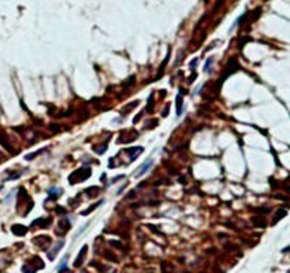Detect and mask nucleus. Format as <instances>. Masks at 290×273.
Listing matches in <instances>:
<instances>
[{"label":"nucleus","instance_id":"obj_14","mask_svg":"<svg viewBox=\"0 0 290 273\" xmlns=\"http://www.w3.org/2000/svg\"><path fill=\"white\" fill-rule=\"evenodd\" d=\"M23 272H24V273H36V269L29 268L27 265H24V266H23Z\"/></svg>","mask_w":290,"mask_h":273},{"label":"nucleus","instance_id":"obj_2","mask_svg":"<svg viewBox=\"0 0 290 273\" xmlns=\"http://www.w3.org/2000/svg\"><path fill=\"white\" fill-rule=\"evenodd\" d=\"M152 165H154V161H152V159H147V161H145V162H144V164H142V165L134 172V176H135V178L142 176L144 174H147V172L149 171V168H151Z\"/></svg>","mask_w":290,"mask_h":273},{"label":"nucleus","instance_id":"obj_6","mask_svg":"<svg viewBox=\"0 0 290 273\" xmlns=\"http://www.w3.org/2000/svg\"><path fill=\"white\" fill-rule=\"evenodd\" d=\"M50 219H37V221H34L33 223H31V226L33 228H36V226H40V228H47L48 225H50Z\"/></svg>","mask_w":290,"mask_h":273},{"label":"nucleus","instance_id":"obj_9","mask_svg":"<svg viewBox=\"0 0 290 273\" xmlns=\"http://www.w3.org/2000/svg\"><path fill=\"white\" fill-rule=\"evenodd\" d=\"M60 194H61V189L60 188H51L50 191H48V198L50 199H57L58 196H60Z\"/></svg>","mask_w":290,"mask_h":273},{"label":"nucleus","instance_id":"obj_13","mask_svg":"<svg viewBox=\"0 0 290 273\" xmlns=\"http://www.w3.org/2000/svg\"><path fill=\"white\" fill-rule=\"evenodd\" d=\"M213 63V58H208L206 63H205V67H204V71L205 73H209L210 71V64Z\"/></svg>","mask_w":290,"mask_h":273},{"label":"nucleus","instance_id":"obj_5","mask_svg":"<svg viewBox=\"0 0 290 273\" xmlns=\"http://www.w3.org/2000/svg\"><path fill=\"white\" fill-rule=\"evenodd\" d=\"M11 232L14 235H17V236H24V235L27 233V228L23 226V225H13L11 226Z\"/></svg>","mask_w":290,"mask_h":273},{"label":"nucleus","instance_id":"obj_7","mask_svg":"<svg viewBox=\"0 0 290 273\" xmlns=\"http://www.w3.org/2000/svg\"><path fill=\"white\" fill-rule=\"evenodd\" d=\"M63 246H64V242H63V240H60V242L57 243V246L53 249V252H50V253H48V259H53V258H54V256L58 253V250H60Z\"/></svg>","mask_w":290,"mask_h":273},{"label":"nucleus","instance_id":"obj_12","mask_svg":"<svg viewBox=\"0 0 290 273\" xmlns=\"http://www.w3.org/2000/svg\"><path fill=\"white\" fill-rule=\"evenodd\" d=\"M101 203H102V201H100V202L94 203V205H92V206H90L88 209H85V211H83V212H81V215H88L90 212H92V211H94V209H95V208H97L98 205H101Z\"/></svg>","mask_w":290,"mask_h":273},{"label":"nucleus","instance_id":"obj_4","mask_svg":"<svg viewBox=\"0 0 290 273\" xmlns=\"http://www.w3.org/2000/svg\"><path fill=\"white\" fill-rule=\"evenodd\" d=\"M142 151H144L142 147H135V148H128V150H125V152L129 155V159H131V161H134Z\"/></svg>","mask_w":290,"mask_h":273},{"label":"nucleus","instance_id":"obj_10","mask_svg":"<svg viewBox=\"0 0 290 273\" xmlns=\"http://www.w3.org/2000/svg\"><path fill=\"white\" fill-rule=\"evenodd\" d=\"M58 228L61 229V231H68L70 229V222H68V219H61L60 221V223H58Z\"/></svg>","mask_w":290,"mask_h":273},{"label":"nucleus","instance_id":"obj_17","mask_svg":"<svg viewBox=\"0 0 290 273\" xmlns=\"http://www.w3.org/2000/svg\"><path fill=\"white\" fill-rule=\"evenodd\" d=\"M196 63H198V58H195L191 64H189V67H191V70H195V67H196Z\"/></svg>","mask_w":290,"mask_h":273},{"label":"nucleus","instance_id":"obj_1","mask_svg":"<svg viewBox=\"0 0 290 273\" xmlns=\"http://www.w3.org/2000/svg\"><path fill=\"white\" fill-rule=\"evenodd\" d=\"M91 176V169L90 168H81L76 172H73L70 176H68V181L70 184H78V182H83L87 178Z\"/></svg>","mask_w":290,"mask_h":273},{"label":"nucleus","instance_id":"obj_15","mask_svg":"<svg viewBox=\"0 0 290 273\" xmlns=\"http://www.w3.org/2000/svg\"><path fill=\"white\" fill-rule=\"evenodd\" d=\"M110 243H111V246H115V248H118V249H124L123 243H120V242H117V240H111Z\"/></svg>","mask_w":290,"mask_h":273},{"label":"nucleus","instance_id":"obj_3","mask_svg":"<svg viewBox=\"0 0 290 273\" xmlns=\"http://www.w3.org/2000/svg\"><path fill=\"white\" fill-rule=\"evenodd\" d=\"M87 249H88V246H87V245H84L83 248H81V250H80V253H78V256L76 258V262H74V266H76V268H80V266L83 265L84 259H85Z\"/></svg>","mask_w":290,"mask_h":273},{"label":"nucleus","instance_id":"obj_16","mask_svg":"<svg viewBox=\"0 0 290 273\" xmlns=\"http://www.w3.org/2000/svg\"><path fill=\"white\" fill-rule=\"evenodd\" d=\"M40 152H42V151H37V152H34V154H29V155H26V159H27V161H31L33 158H36Z\"/></svg>","mask_w":290,"mask_h":273},{"label":"nucleus","instance_id":"obj_11","mask_svg":"<svg viewBox=\"0 0 290 273\" xmlns=\"http://www.w3.org/2000/svg\"><path fill=\"white\" fill-rule=\"evenodd\" d=\"M285 216H286V211H277V213H276V218L273 219V222H272V223L275 225L276 222H279V221H280L282 218H285Z\"/></svg>","mask_w":290,"mask_h":273},{"label":"nucleus","instance_id":"obj_8","mask_svg":"<svg viewBox=\"0 0 290 273\" xmlns=\"http://www.w3.org/2000/svg\"><path fill=\"white\" fill-rule=\"evenodd\" d=\"M182 115V95L176 97V117Z\"/></svg>","mask_w":290,"mask_h":273}]
</instances>
